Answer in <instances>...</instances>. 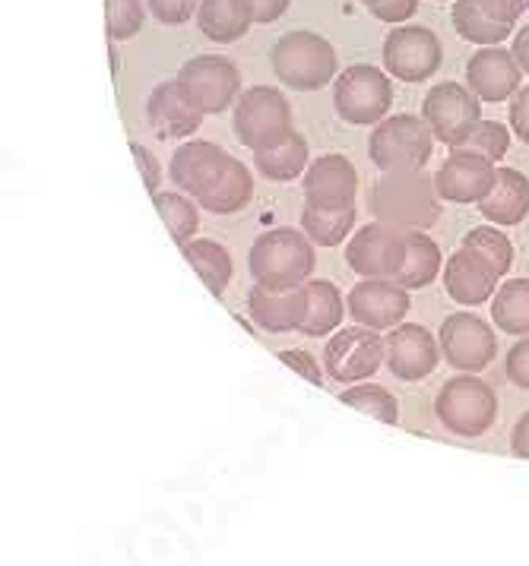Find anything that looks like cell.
Listing matches in <instances>:
<instances>
[{"label": "cell", "mask_w": 529, "mask_h": 566, "mask_svg": "<svg viewBox=\"0 0 529 566\" xmlns=\"http://www.w3.org/2000/svg\"><path fill=\"white\" fill-rule=\"evenodd\" d=\"M355 228V209H340V212H326V209H311L304 206L301 212V231L311 238V244L318 248H340L345 238Z\"/></svg>", "instance_id": "33"}, {"label": "cell", "mask_w": 529, "mask_h": 566, "mask_svg": "<svg viewBox=\"0 0 529 566\" xmlns=\"http://www.w3.org/2000/svg\"><path fill=\"white\" fill-rule=\"evenodd\" d=\"M510 450H514V455H520V459H529V411L514 424Z\"/></svg>", "instance_id": "46"}, {"label": "cell", "mask_w": 529, "mask_h": 566, "mask_svg": "<svg viewBox=\"0 0 529 566\" xmlns=\"http://www.w3.org/2000/svg\"><path fill=\"white\" fill-rule=\"evenodd\" d=\"M369 209L377 222L400 231H428L440 219L435 178L422 171H391L371 187Z\"/></svg>", "instance_id": "1"}, {"label": "cell", "mask_w": 529, "mask_h": 566, "mask_svg": "<svg viewBox=\"0 0 529 566\" xmlns=\"http://www.w3.org/2000/svg\"><path fill=\"white\" fill-rule=\"evenodd\" d=\"M270 61H273L279 83L295 92L321 90L336 76L333 45L323 35L308 32V29L286 32L270 51Z\"/></svg>", "instance_id": "3"}, {"label": "cell", "mask_w": 529, "mask_h": 566, "mask_svg": "<svg viewBox=\"0 0 529 566\" xmlns=\"http://www.w3.org/2000/svg\"><path fill=\"white\" fill-rule=\"evenodd\" d=\"M479 212L491 226H520L529 216V178L517 168H498Z\"/></svg>", "instance_id": "23"}, {"label": "cell", "mask_w": 529, "mask_h": 566, "mask_svg": "<svg viewBox=\"0 0 529 566\" xmlns=\"http://www.w3.org/2000/svg\"><path fill=\"white\" fill-rule=\"evenodd\" d=\"M495 171H498L495 161H488L485 156L454 149L437 168V193L447 203H483L495 184Z\"/></svg>", "instance_id": "17"}, {"label": "cell", "mask_w": 529, "mask_h": 566, "mask_svg": "<svg viewBox=\"0 0 529 566\" xmlns=\"http://www.w3.org/2000/svg\"><path fill=\"white\" fill-rule=\"evenodd\" d=\"M146 120L162 139H181L200 130L204 112L187 102L178 80H165L146 98Z\"/></svg>", "instance_id": "21"}, {"label": "cell", "mask_w": 529, "mask_h": 566, "mask_svg": "<svg viewBox=\"0 0 529 566\" xmlns=\"http://www.w3.org/2000/svg\"><path fill=\"white\" fill-rule=\"evenodd\" d=\"M444 61L440 42L425 25H400L384 39V67L403 83L432 80Z\"/></svg>", "instance_id": "13"}, {"label": "cell", "mask_w": 529, "mask_h": 566, "mask_svg": "<svg viewBox=\"0 0 529 566\" xmlns=\"http://www.w3.org/2000/svg\"><path fill=\"white\" fill-rule=\"evenodd\" d=\"M440 266H444V260H440V248H437L435 241L425 231H409V238H406V263H403V270L396 275V285H403L406 292L425 289V285L435 282Z\"/></svg>", "instance_id": "28"}, {"label": "cell", "mask_w": 529, "mask_h": 566, "mask_svg": "<svg viewBox=\"0 0 529 566\" xmlns=\"http://www.w3.org/2000/svg\"><path fill=\"white\" fill-rule=\"evenodd\" d=\"M463 248L476 250L479 256H485L498 275H505L514 266V244L507 241V234H501L495 226H479L469 228L466 238H463Z\"/></svg>", "instance_id": "35"}, {"label": "cell", "mask_w": 529, "mask_h": 566, "mask_svg": "<svg viewBox=\"0 0 529 566\" xmlns=\"http://www.w3.org/2000/svg\"><path fill=\"white\" fill-rule=\"evenodd\" d=\"M308 314L301 323V336L308 339H323L330 333H336L343 326V317L349 314V307H343V295L333 282L326 279H311L308 285Z\"/></svg>", "instance_id": "26"}, {"label": "cell", "mask_w": 529, "mask_h": 566, "mask_svg": "<svg viewBox=\"0 0 529 566\" xmlns=\"http://www.w3.org/2000/svg\"><path fill=\"white\" fill-rule=\"evenodd\" d=\"M510 127L529 146V86H523L510 98Z\"/></svg>", "instance_id": "44"}, {"label": "cell", "mask_w": 529, "mask_h": 566, "mask_svg": "<svg viewBox=\"0 0 529 566\" xmlns=\"http://www.w3.org/2000/svg\"><path fill=\"white\" fill-rule=\"evenodd\" d=\"M440 358L460 374H479L498 358V339L491 323L479 314H450L440 323Z\"/></svg>", "instance_id": "11"}, {"label": "cell", "mask_w": 529, "mask_h": 566, "mask_svg": "<svg viewBox=\"0 0 529 566\" xmlns=\"http://www.w3.org/2000/svg\"><path fill=\"white\" fill-rule=\"evenodd\" d=\"M479 7H483V13L488 20H495V23L510 25L520 20V13H527V0H479Z\"/></svg>", "instance_id": "42"}, {"label": "cell", "mask_w": 529, "mask_h": 566, "mask_svg": "<svg viewBox=\"0 0 529 566\" xmlns=\"http://www.w3.org/2000/svg\"><path fill=\"white\" fill-rule=\"evenodd\" d=\"M387 364V342L369 326L336 329L323 348V367L336 384H362Z\"/></svg>", "instance_id": "10"}, {"label": "cell", "mask_w": 529, "mask_h": 566, "mask_svg": "<svg viewBox=\"0 0 529 566\" xmlns=\"http://www.w3.org/2000/svg\"><path fill=\"white\" fill-rule=\"evenodd\" d=\"M355 197H359V171L340 153L321 156L304 171V203L311 209H326V212L352 209Z\"/></svg>", "instance_id": "15"}, {"label": "cell", "mask_w": 529, "mask_h": 566, "mask_svg": "<svg viewBox=\"0 0 529 566\" xmlns=\"http://www.w3.org/2000/svg\"><path fill=\"white\" fill-rule=\"evenodd\" d=\"M229 153L209 139H187L185 146L175 149L172 156V165H168V175H172V184L181 190V193H190L194 200L209 190V184L216 181L222 175V168L229 165Z\"/></svg>", "instance_id": "20"}, {"label": "cell", "mask_w": 529, "mask_h": 566, "mask_svg": "<svg viewBox=\"0 0 529 566\" xmlns=\"http://www.w3.org/2000/svg\"><path fill=\"white\" fill-rule=\"evenodd\" d=\"M507 380L514 386H520V389H527L529 392V336L527 339H520L510 352H507Z\"/></svg>", "instance_id": "40"}, {"label": "cell", "mask_w": 529, "mask_h": 566, "mask_svg": "<svg viewBox=\"0 0 529 566\" xmlns=\"http://www.w3.org/2000/svg\"><path fill=\"white\" fill-rule=\"evenodd\" d=\"M527 7H529V0H527Z\"/></svg>", "instance_id": "50"}, {"label": "cell", "mask_w": 529, "mask_h": 566, "mask_svg": "<svg viewBox=\"0 0 529 566\" xmlns=\"http://www.w3.org/2000/svg\"><path fill=\"white\" fill-rule=\"evenodd\" d=\"M231 127H235V136L241 139V146H248L253 153L270 149L295 134L292 105L273 86H251L235 102Z\"/></svg>", "instance_id": "4"}, {"label": "cell", "mask_w": 529, "mask_h": 566, "mask_svg": "<svg viewBox=\"0 0 529 566\" xmlns=\"http://www.w3.org/2000/svg\"><path fill=\"white\" fill-rule=\"evenodd\" d=\"M454 29L460 32L466 42H476L483 48H498L505 39L514 35L510 25L488 20L479 7V0H457L454 3Z\"/></svg>", "instance_id": "32"}, {"label": "cell", "mask_w": 529, "mask_h": 566, "mask_svg": "<svg viewBox=\"0 0 529 566\" xmlns=\"http://www.w3.org/2000/svg\"><path fill=\"white\" fill-rule=\"evenodd\" d=\"M362 3H365V7H371V3H377V0H362Z\"/></svg>", "instance_id": "49"}, {"label": "cell", "mask_w": 529, "mask_h": 566, "mask_svg": "<svg viewBox=\"0 0 529 566\" xmlns=\"http://www.w3.org/2000/svg\"><path fill=\"white\" fill-rule=\"evenodd\" d=\"M333 105H336V114L349 124H359V127L381 124L387 120V112L393 108L391 76L371 64L345 67L333 86Z\"/></svg>", "instance_id": "7"}, {"label": "cell", "mask_w": 529, "mask_h": 566, "mask_svg": "<svg viewBox=\"0 0 529 566\" xmlns=\"http://www.w3.org/2000/svg\"><path fill=\"white\" fill-rule=\"evenodd\" d=\"M197 25L216 45H231L248 35L253 25L251 0H204L197 10Z\"/></svg>", "instance_id": "24"}, {"label": "cell", "mask_w": 529, "mask_h": 566, "mask_svg": "<svg viewBox=\"0 0 529 566\" xmlns=\"http://www.w3.org/2000/svg\"><path fill=\"white\" fill-rule=\"evenodd\" d=\"M406 238H409V231H400V228L384 226V222H371L349 238L345 263L362 279H391V282H396V275L406 263Z\"/></svg>", "instance_id": "12"}, {"label": "cell", "mask_w": 529, "mask_h": 566, "mask_svg": "<svg viewBox=\"0 0 529 566\" xmlns=\"http://www.w3.org/2000/svg\"><path fill=\"white\" fill-rule=\"evenodd\" d=\"M369 10L381 23H406L418 10V0H377Z\"/></svg>", "instance_id": "43"}, {"label": "cell", "mask_w": 529, "mask_h": 566, "mask_svg": "<svg viewBox=\"0 0 529 566\" xmlns=\"http://www.w3.org/2000/svg\"><path fill=\"white\" fill-rule=\"evenodd\" d=\"M520 64L507 48H483L466 64V86L483 102H507L520 92Z\"/></svg>", "instance_id": "19"}, {"label": "cell", "mask_w": 529, "mask_h": 566, "mask_svg": "<svg viewBox=\"0 0 529 566\" xmlns=\"http://www.w3.org/2000/svg\"><path fill=\"white\" fill-rule=\"evenodd\" d=\"M248 314L267 333H292V329H301L304 314H308V289L301 285V289L277 292V289L257 285V289H251V295H248Z\"/></svg>", "instance_id": "22"}, {"label": "cell", "mask_w": 529, "mask_h": 566, "mask_svg": "<svg viewBox=\"0 0 529 566\" xmlns=\"http://www.w3.org/2000/svg\"><path fill=\"white\" fill-rule=\"evenodd\" d=\"M514 57H517V64H520V70L523 73H529V25H523L517 35H514Z\"/></svg>", "instance_id": "47"}, {"label": "cell", "mask_w": 529, "mask_h": 566, "mask_svg": "<svg viewBox=\"0 0 529 566\" xmlns=\"http://www.w3.org/2000/svg\"><path fill=\"white\" fill-rule=\"evenodd\" d=\"M345 307L359 326L381 333V329H396L409 314L413 301H409V292L391 279H362L345 297Z\"/></svg>", "instance_id": "14"}, {"label": "cell", "mask_w": 529, "mask_h": 566, "mask_svg": "<svg viewBox=\"0 0 529 566\" xmlns=\"http://www.w3.org/2000/svg\"><path fill=\"white\" fill-rule=\"evenodd\" d=\"M495 326L507 336H529V279H510L491 301Z\"/></svg>", "instance_id": "30"}, {"label": "cell", "mask_w": 529, "mask_h": 566, "mask_svg": "<svg viewBox=\"0 0 529 566\" xmlns=\"http://www.w3.org/2000/svg\"><path fill=\"white\" fill-rule=\"evenodd\" d=\"M253 165L267 181H292L304 168H311L308 165V139L301 134H292L279 146L253 153Z\"/></svg>", "instance_id": "29"}, {"label": "cell", "mask_w": 529, "mask_h": 566, "mask_svg": "<svg viewBox=\"0 0 529 566\" xmlns=\"http://www.w3.org/2000/svg\"><path fill=\"white\" fill-rule=\"evenodd\" d=\"M185 253V260L194 266V272L204 279V285L209 289V295H226V289H229L231 282V253L222 244H216V241H207V238H194L187 248H181Z\"/></svg>", "instance_id": "27"}, {"label": "cell", "mask_w": 529, "mask_h": 566, "mask_svg": "<svg viewBox=\"0 0 529 566\" xmlns=\"http://www.w3.org/2000/svg\"><path fill=\"white\" fill-rule=\"evenodd\" d=\"M253 23H277L279 17L289 10V0H251Z\"/></svg>", "instance_id": "45"}, {"label": "cell", "mask_w": 529, "mask_h": 566, "mask_svg": "<svg viewBox=\"0 0 529 566\" xmlns=\"http://www.w3.org/2000/svg\"><path fill=\"white\" fill-rule=\"evenodd\" d=\"M340 402L352 406L355 411H362V415H371V418H377L384 424H396L400 421V402H396V396H393L391 389H384V386L377 384H359L352 386V389H343L340 392Z\"/></svg>", "instance_id": "34"}, {"label": "cell", "mask_w": 529, "mask_h": 566, "mask_svg": "<svg viewBox=\"0 0 529 566\" xmlns=\"http://www.w3.org/2000/svg\"><path fill=\"white\" fill-rule=\"evenodd\" d=\"M248 266L253 282L263 289H277V292L301 289L311 282L314 272V244L304 231L273 228L251 244Z\"/></svg>", "instance_id": "2"}, {"label": "cell", "mask_w": 529, "mask_h": 566, "mask_svg": "<svg viewBox=\"0 0 529 566\" xmlns=\"http://www.w3.org/2000/svg\"><path fill=\"white\" fill-rule=\"evenodd\" d=\"M279 361L286 364L289 370H295L299 377H304L308 384H323V370L314 355H308V352H301V348H292V352H279Z\"/></svg>", "instance_id": "39"}, {"label": "cell", "mask_w": 529, "mask_h": 566, "mask_svg": "<svg viewBox=\"0 0 529 566\" xmlns=\"http://www.w3.org/2000/svg\"><path fill=\"white\" fill-rule=\"evenodd\" d=\"M121 57H117V51H115V42H112V76H117V70H121V64H117Z\"/></svg>", "instance_id": "48"}, {"label": "cell", "mask_w": 529, "mask_h": 566, "mask_svg": "<svg viewBox=\"0 0 529 566\" xmlns=\"http://www.w3.org/2000/svg\"><path fill=\"white\" fill-rule=\"evenodd\" d=\"M435 134L425 117L415 114H393L374 127L369 143L371 161L391 175V171H422L432 159Z\"/></svg>", "instance_id": "5"}, {"label": "cell", "mask_w": 529, "mask_h": 566, "mask_svg": "<svg viewBox=\"0 0 529 566\" xmlns=\"http://www.w3.org/2000/svg\"><path fill=\"white\" fill-rule=\"evenodd\" d=\"M153 200H156L159 219L172 231V241L178 248H187L194 241L197 228H200V209H197V203L187 193H175V190H165V193L159 190Z\"/></svg>", "instance_id": "31"}, {"label": "cell", "mask_w": 529, "mask_h": 566, "mask_svg": "<svg viewBox=\"0 0 529 566\" xmlns=\"http://www.w3.org/2000/svg\"><path fill=\"white\" fill-rule=\"evenodd\" d=\"M437 421L457 437H483L498 418L495 389L476 374H460L440 386L435 399Z\"/></svg>", "instance_id": "6"}, {"label": "cell", "mask_w": 529, "mask_h": 566, "mask_svg": "<svg viewBox=\"0 0 529 566\" xmlns=\"http://www.w3.org/2000/svg\"><path fill=\"white\" fill-rule=\"evenodd\" d=\"M178 86L185 98L204 114H222L241 98V73L229 57L197 54L178 70Z\"/></svg>", "instance_id": "8"}, {"label": "cell", "mask_w": 529, "mask_h": 566, "mask_svg": "<svg viewBox=\"0 0 529 566\" xmlns=\"http://www.w3.org/2000/svg\"><path fill=\"white\" fill-rule=\"evenodd\" d=\"M146 23L143 0H105V32L112 42L134 39Z\"/></svg>", "instance_id": "36"}, {"label": "cell", "mask_w": 529, "mask_h": 566, "mask_svg": "<svg viewBox=\"0 0 529 566\" xmlns=\"http://www.w3.org/2000/svg\"><path fill=\"white\" fill-rule=\"evenodd\" d=\"M460 149L485 156L488 161H501L507 156V149H510V134H507L505 124H498V120H483L473 134L463 139Z\"/></svg>", "instance_id": "37"}, {"label": "cell", "mask_w": 529, "mask_h": 566, "mask_svg": "<svg viewBox=\"0 0 529 566\" xmlns=\"http://www.w3.org/2000/svg\"><path fill=\"white\" fill-rule=\"evenodd\" d=\"M498 279H501L498 270L476 250L460 248L444 263V289L463 307H479L485 301H495L501 289Z\"/></svg>", "instance_id": "18"}, {"label": "cell", "mask_w": 529, "mask_h": 566, "mask_svg": "<svg viewBox=\"0 0 529 566\" xmlns=\"http://www.w3.org/2000/svg\"><path fill=\"white\" fill-rule=\"evenodd\" d=\"M131 153H134V161H137L139 175H143V184H146V190L156 197L159 193V184H162V161L146 149V146H139L137 139H131Z\"/></svg>", "instance_id": "41"}, {"label": "cell", "mask_w": 529, "mask_h": 566, "mask_svg": "<svg viewBox=\"0 0 529 566\" xmlns=\"http://www.w3.org/2000/svg\"><path fill=\"white\" fill-rule=\"evenodd\" d=\"M387 367L396 380H425L440 364V342L418 323H400L387 336Z\"/></svg>", "instance_id": "16"}, {"label": "cell", "mask_w": 529, "mask_h": 566, "mask_svg": "<svg viewBox=\"0 0 529 566\" xmlns=\"http://www.w3.org/2000/svg\"><path fill=\"white\" fill-rule=\"evenodd\" d=\"M251 171H248L245 161H238L231 156L229 165L222 168V175L209 184V190H204V193L197 197V203H200V209L212 212V216H235V212H241L245 206L251 203Z\"/></svg>", "instance_id": "25"}, {"label": "cell", "mask_w": 529, "mask_h": 566, "mask_svg": "<svg viewBox=\"0 0 529 566\" xmlns=\"http://www.w3.org/2000/svg\"><path fill=\"white\" fill-rule=\"evenodd\" d=\"M422 117L428 120L435 139L450 149H460L463 139L483 124V98L460 83H440L432 86L422 102Z\"/></svg>", "instance_id": "9"}, {"label": "cell", "mask_w": 529, "mask_h": 566, "mask_svg": "<svg viewBox=\"0 0 529 566\" xmlns=\"http://www.w3.org/2000/svg\"><path fill=\"white\" fill-rule=\"evenodd\" d=\"M204 0H146V10L165 25H181L190 17H197Z\"/></svg>", "instance_id": "38"}]
</instances>
